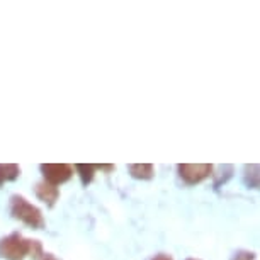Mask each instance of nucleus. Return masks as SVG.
I'll list each match as a JSON object with an SVG mask.
<instances>
[{"label": "nucleus", "mask_w": 260, "mask_h": 260, "mask_svg": "<svg viewBox=\"0 0 260 260\" xmlns=\"http://www.w3.org/2000/svg\"><path fill=\"white\" fill-rule=\"evenodd\" d=\"M151 260H174L170 257V255H167V253H158V255H155Z\"/></svg>", "instance_id": "f8f14e48"}, {"label": "nucleus", "mask_w": 260, "mask_h": 260, "mask_svg": "<svg viewBox=\"0 0 260 260\" xmlns=\"http://www.w3.org/2000/svg\"><path fill=\"white\" fill-rule=\"evenodd\" d=\"M39 169H41L43 175H45L46 182L53 185L67 182L73 175V167L68 164H43Z\"/></svg>", "instance_id": "20e7f679"}, {"label": "nucleus", "mask_w": 260, "mask_h": 260, "mask_svg": "<svg viewBox=\"0 0 260 260\" xmlns=\"http://www.w3.org/2000/svg\"><path fill=\"white\" fill-rule=\"evenodd\" d=\"M95 170H104V172H111L114 170V165H94Z\"/></svg>", "instance_id": "9b49d317"}, {"label": "nucleus", "mask_w": 260, "mask_h": 260, "mask_svg": "<svg viewBox=\"0 0 260 260\" xmlns=\"http://www.w3.org/2000/svg\"><path fill=\"white\" fill-rule=\"evenodd\" d=\"M21 175V167L16 164H0V185L16 180Z\"/></svg>", "instance_id": "0eeeda50"}, {"label": "nucleus", "mask_w": 260, "mask_h": 260, "mask_svg": "<svg viewBox=\"0 0 260 260\" xmlns=\"http://www.w3.org/2000/svg\"><path fill=\"white\" fill-rule=\"evenodd\" d=\"M232 260H257V257H255L253 252H247V250H240V252H237L233 255Z\"/></svg>", "instance_id": "9d476101"}, {"label": "nucleus", "mask_w": 260, "mask_h": 260, "mask_svg": "<svg viewBox=\"0 0 260 260\" xmlns=\"http://www.w3.org/2000/svg\"><path fill=\"white\" fill-rule=\"evenodd\" d=\"M41 260H60V258L55 257L53 253H45V255H43V258H41Z\"/></svg>", "instance_id": "ddd939ff"}, {"label": "nucleus", "mask_w": 260, "mask_h": 260, "mask_svg": "<svg viewBox=\"0 0 260 260\" xmlns=\"http://www.w3.org/2000/svg\"><path fill=\"white\" fill-rule=\"evenodd\" d=\"M243 180L248 187L252 189H257L258 187V167L257 165H247L245 167V175H243Z\"/></svg>", "instance_id": "6e6552de"}, {"label": "nucleus", "mask_w": 260, "mask_h": 260, "mask_svg": "<svg viewBox=\"0 0 260 260\" xmlns=\"http://www.w3.org/2000/svg\"><path fill=\"white\" fill-rule=\"evenodd\" d=\"M131 177L140 179V180H150L155 175V167L151 164H133L127 167Z\"/></svg>", "instance_id": "423d86ee"}, {"label": "nucleus", "mask_w": 260, "mask_h": 260, "mask_svg": "<svg viewBox=\"0 0 260 260\" xmlns=\"http://www.w3.org/2000/svg\"><path fill=\"white\" fill-rule=\"evenodd\" d=\"M26 255H31L34 260L41 258L43 245L39 240L24 238L21 233H11L0 240V257L6 260H22Z\"/></svg>", "instance_id": "f257e3e1"}, {"label": "nucleus", "mask_w": 260, "mask_h": 260, "mask_svg": "<svg viewBox=\"0 0 260 260\" xmlns=\"http://www.w3.org/2000/svg\"><path fill=\"white\" fill-rule=\"evenodd\" d=\"M75 170L78 172V175H80V179H82V184H83V185L90 184L92 180H94V175H95V167H94V165H83V164H78V165H75Z\"/></svg>", "instance_id": "1a4fd4ad"}, {"label": "nucleus", "mask_w": 260, "mask_h": 260, "mask_svg": "<svg viewBox=\"0 0 260 260\" xmlns=\"http://www.w3.org/2000/svg\"><path fill=\"white\" fill-rule=\"evenodd\" d=\"M180 179L184 180L187 185H194L203 182L204 179H208L213 174V165L209 164H180L177 167Z\"/></svg>", "instance_id": "7ed1b4c3"}, {"label": "nucleus", "mask_w": 260, "mask_h": 260, "mask_svg": "<svg viewBox=\"0 0 260 260\" xmlns=\"http://www.w3.org/2000/svg\"><path fill=\"white\" fill-rule=\"evenodd\" d=\"M34 192H36L39 201H43V203L48 204L50 208H53L55 203L58 201V198H60V190H58L56 185L46 182V180H41V182H38L36 189H34Z\"/></svg>", "instance_id": "39448f33"}, {"label": "nucleus", "mask_w": 260, "mask_h": 260, "mask_svg": "<svg viewBox=\"0 0 260 260\" xmlns=\"http://www.w3.org/2000/svg\"><path fill=\"white\" fill-rule=\"evenodd\" d=\"M11 214L34 230L45 228V218H43L41 209L29 203L24 196L14 194L11 198Z\"/></svg>", "instance_id": "f03ea898"}, {"label": "nucleus", "mask_w": 260, "mask_h": 260, "mask_svg": "<svg viewBox=\"0 0 260 260\" xmlns=\"http://www.w3.org/2000/svg\"><path fill=\"white\" fill-rule=\"evenodd\" d=\"M187 260H196V258H187Z\"/></svg>", "instance_id": "4468645a"}]
</instances>
